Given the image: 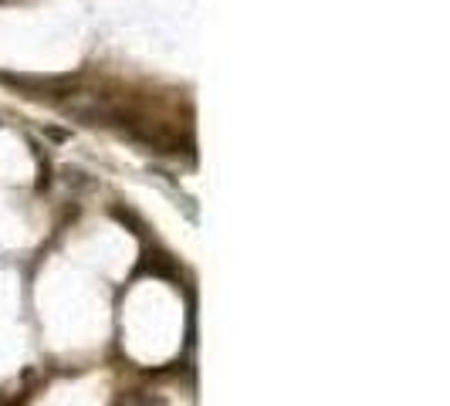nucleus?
Masks as SVG:
<instances>
[]
</instances>
